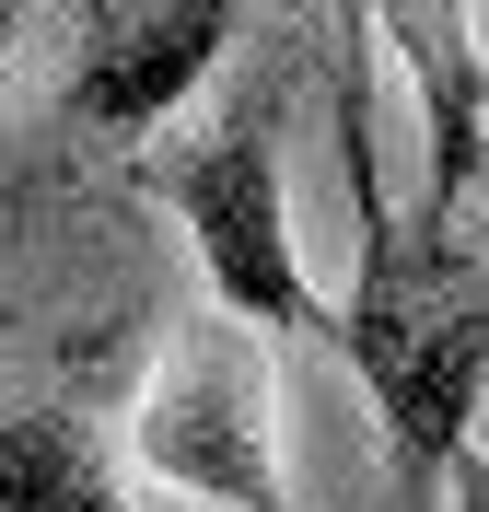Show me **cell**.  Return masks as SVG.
Wrapping results in <instances>:
<instances>
[{
	"label": "cell",
	"instance_id": "obj_1",
	"mask_svg": "<svg viewBox=\"0 0 489 512\" xmlns=\"http://www.w3.org/2000/svg\"><path fill=\"white\" fill-rule=\"evenodd\" d=\"M350 175H361V268H350V303H338V350L385 408L396 489L431 501V478H455L466 419L489 396V268L455 233H420L385 210L373 140H350Z\"/></svg>",
	"mask_w": 489,
	"mask_h": 512
},
{
	"label": "cell",
	"instance_id": "obj_2",
	"mask_svg": "<svg viewBox=\"0 0 489 512\" xmlns=\"http://www.w3.org/2000/svg\"><path fill=\"white\" fill-rule=\"evenodd\" d=\"M129 443L163 489H187L210 512H292V478H280V373H268V338L233 326V315H187L163 338V361L140 373Z\"/></svg>",
	"mask_w": 489,
	"mask_h": 512
},
{
	"label": "cell",
	"instance_id": "obj_3",
	"mask_svg": "<svg viewBox=\"0 0 489 512\" xmlns=\"http://www.w3.org/2000/svg\"><path fill=\"white\" fill-rule=\"evenodd\" d=\"M163 198L198 245V280H210V315L233 326H338L315 280H303V245H292V187H280V94L233 105L210 140L163 163Z\"/></svg>",
	"mask_w": 489,
	"mask_h": 512
},
{
	"label": "cell",
	"instance_id": "obj_4",
	"mask_svg": "<svg viewBox=\"0 0 489 512\" xmlns=\"http://www.w3.org/2000/svg\"><path fill=\"white\" fill-rule=\"evenodd\" d=\"M233 35H245V12H222V0H82L70 12V128H94V140L163 128L222 70Z\"/></svg>",
	"mask_w": 489,
	"mask_h": 512
},
{
	"label": "cell",
	"instance_id": "obj_5",
	"mask_svg": "<svg viewBox=\"0 0 489 512\" xmlns=\"http://www.w3.org/2000/svg\"><path fill=\"white\" fill-rule=\"evenodd\" d=\"M408 82H420V117H431V175H420V233L455 222V198L478 187V152H489V12H455V0H396L373 12Z\"/></svg>",
	"mask_w": 489,
	"mask_h": 512
},
{
	"label": "cell",
	"instance_id": "obj_6",
	"mask_svg": "<svg viewBox=\"0 0 489 512\" xmlns=\"http://www.w3.org/2000/svg\"><path fill=\"white\" fill-rule=\"evenodd\" d=\"M0 512H129L82 408H24L0 396Z\"/></svg>",
	"mask_w": 489,
	"mask_h": 512
},
{
	"label": "cell",
	"instance_id": "obj_7",
	"mask_svg": "<svg viewBox=\"0 0 489 512\" xmlns=\"http://www.w3.org/2000/svg\"><path fill=\"white\" fill-rule=\"evenodd\" d=\"M443 489H455V512H489V454L466 443V454H455V478H443Z\"/></svg>",
	"mask_w": 489,
	"mask_h": 512
},
{
	"label": "cell",
	"instance_id": "obj_8",
	"mask_svg": "<svg viewBox=\"0 0 489 512\" xmlns=\"http://www.w3.org/2000/svg\"><path fill=\"white\" fill-rule=\"evenodd\" d=\"M12 35H24V12H12V0H0V59H12Z\"/></svg>",
	"mask_w": 489,
	"mask_h": 512
}]
</instances>
